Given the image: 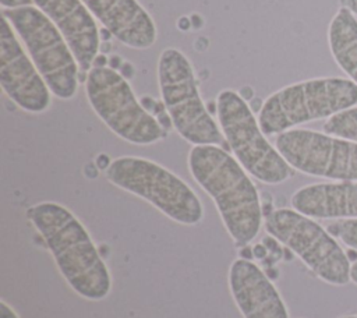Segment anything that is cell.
Listing matches in <instances>:
<instances>
[{
    "mask_svg": "<svg viewBox=\"0 0 357 318\" xmlns=\"http://www.w3.org/2000/svg\"><path fill=\"white\" fill-rule=\"evenodd\" d=\"M328 232L349 248L357 251V219H340L328 226Z\"/></svg>",
    "mask_w": 357,
    "mask_h": 318,
    "instance_id": "cell-18",
    "label": "cell"
},
{
    "mask_svg": "<svg viewBox=\"0 0 357 318\" xmlns=\"http://www.w3.org/2000/svg\"><path fill=\"white\" fill-rule=\"evenodd\" d=\"M265 229L324 282L344 286L351 280V264L344 250L312 218L296 209L279 208L265 218Z\"/></svg>",
    "mask_w": 357,
    "mask_h": 318,
    "instance_id": "cell-9",
    "label": "cell"
},
{
    "mask_svg": "<svg viewBox=\"0 0 357 318\" xmlns=\"http://www.w3.org/2000/svg\"><path fill=\"white\" fill-rule=\"evenodd\" d=\"M26 216L43 237L61 276L78 296L92 301L109 296V268L89 232L70 209L43 201L29 206Z\"/></svg>",
    "mask_w": 357,
    "mask_h": 318,
    "instance_id": "cell-1",
    "label": "cell"
},
{
    "mask_svg": "<svg viewBox=\"0 0 357 318\" xmlns=\"http://www.w3.org/2000/svg\"><path fill=\"white\" fill-rule=\"evenodd\" d=\"M297 212L318 219H357V181L315 183L291 195Z\"/></svg>",
    "mask_w": 357,
    "mask_h": 318,
    "instance_id": "cell-15",
    "label": "cell"
},
{
    "mask_svg": "<svg viewBox=\"0 0 357 318\" xmlns=\"http://www.w3.org/2000/svg\"><path fill=\"white\" fill-rule=\"evenodd\" d=\"M1 17L15 31L50 92L63 100L73 99L79 66L57 26L36 6L3 8Z\"/></svg>",
    "mask_w": 357,
    "mask_h": 318,
    "instance_id": "cell-6",
    "label": "cell"
},
{
    "mask_svg": "<svg viewBox=\"0 0 357 318\" xmlns=\"http://www.w3.org/2000/svg\"><path fill=\"white\" fill-rule=\"evenodd\" d=\"M0 84L3 92L28 113H43L50 106L52 92L46 81L4 17L0 25Z\"/></svg>",
    "mask_w": 357,
    "mask_h": 318,
    "instance_id": "cell-11",
    "label": "cell"
},
{
    "mask_svg": "<svg viewBox=\"0 0 357 318\" xmlns=\"http://www.w3.org/2000/svg\"><path fill=\"white\" fill-rule=\"evenodd\" d=\"M339 318H357V315H344V317H339Z\"/></svg>",
    "mask_w": 357,
    "mask_h": 318,
    "instance_id": "cell-24",
    "label": "cell"
},
{
    "mask_svg": "<svg viewBox=\"0 0 357 318\" xmlns=\"http://www.w3.org/2000/svg\"><path fill=\"white\" fill-rule=\"evenodd\" d=\"M61 32L79 68L89 71L99 52L100 36L95 17L81 0H33Z\"/></svg>",
    "mask_w": 357,
    "mask_h": 318,
    "instance_id": "cell-12",
    "label": "cell"
},
{
    "mask_svg": "<svg viewBox=\"0 0 357 318\" xmlns=\"http://www.w3.org/2000/svg\"><path fill=\"white\" fill-rule=\"evenodd\" d=\"M229 289L243 318H289L286 304L272 280L250 259H234Z\"/></svg>",
    "mask_w": 357,
    "mask_h": 318,
    "instance_id": "cell-13",
    "label": "cell"
},
{
    "mask_svg": "<svg viewBox=\"0 0 357 318\" xmlns=\"http://www.w3.org/2000/svg\"><path fill=\"white\" fill-rule=\"evenodd\" d=\"M105 176L113 186L145 199L177 223L194 226L204 219V206L195 191L151 159L119 156L110 160Z\"/></svg>",
    "mask_w": 357,
    "mask_h": 318,
    "instance_id": "cell-4",
    "label": "cell"
},
{
    "mask_svg": "<svg viewBox=\"0 0 357 318\" xmlns=\"http://www.w3.org/2000/svg\"><path fill=\"white\" fill-rule=\"evenodd\" d=\"M158 84L163 105L178 135L192 145H218L222 130L206 110L185 54L166 47L158 59Z\"/></svg>",
    "mask_w": 357,
    "mask_h": 318,
    "instance_id": "cell-5",
    "label": "cell"
},
{
    "mask_svg": "<svg viewBox=\"0 0 357 318\" xmlns=\"http://www.w3.org/2000/svg\"><path fill=\"white\" fill-rule=\"evenodd\" d=\"M354 106L357 85L350 78H312L269 95L259 109L258 123L265 135H273L298 124L329 119Z\"/></svg>",
    "mask_w": 357,
    "mask_h": 318,
    "instance_id": "cell-3",
    "label": "cell"
},
{
    "mask_svg": "<svg viewBox=\"0 0 357 318\" xmlns=\"http://www.w3.org/2000/svg\"><path fill=\"white\" fill-rule=\"evenodd\" d=\"M33 0H0L3 8H18L25 6H32Z\"/></svg>",
    "mask_w": 357,
    "mask_h": 318,
    "instance_id": "cell-19",
    "label": "cell"
},
{
    "mask_svg": "<svg viewBox=\"0 0 357 318\" xmlns=\"http://www.w3.org/2000/svg\"><path fill=\"white\" fill-rule=\"evenodd\" d=\"M268 251H269V250L265 247V244L261 243V244L254 245V248H252V255H254L257 259H264V258L266 257Z\"/></svg>",
    "mask_w": 357,
    "mask_h": 318,
    "instance_id": "cell-21",
    "label": "cell"
},
{
    "mask_svg": "<svg viewBox=\"0 0 357 318\" xmlns=\"http://www.w3.org/2000/svg\"><path fill=\"white\" fill-rule=\"evenodd\" d=\"M350 279L353 283L357 285V261H354L351 264V268H350Z\"/></svg>",
    "mask_w": 357,
    "mask_h": 318,
    "instance_id": "cell-23",
    "label": "cell"
},
{
    "mask_svg": "<svg viewBox=\"0 0 357 318\" xmlns=\"http://www.w3.org/2000/svg\"><path fill=\"white\" fill-rule=\"evenodd\" d=\"M117 40L131 49H148L158 36L156 25L137 0H81Z\"/></svg>",
    "mask_w": 357,
    "mask_h": 318,
    "instance_id": "cell-14",
    "label": "cell"
},
{
    "mask_svg": "<svg viewBox=\"0 0 357 318\" xmlns=\"http://www.w3.org/2000/svg\"><path fill=\"white\" fill-rule=\"evenodd\" d=\"M85 93L96 116L124 141L151 145L163 137L159 121L138 102L124 75L116 70L93 66L85 78Z\"/></svg>",
    "mask_w": 357,
    "mask_h": 318,
    "instance_id": "cell-8",
    "label": "cell"
},
{
    "mask_svg": "<svg viewBox=\"0 0 357 318\" xmlns=\"http://www.w3.org/2000/svg\"><path fill=\"white\" fill-rule=\"evenodd\" d=\"M326 134L357 142V106L339 112L324 124Z\"/></svg>",
    "mask_w": 357,
    "mask_h": 318,
    "instance_id": "cell-17",
    "label": "cell"
},
{
    "mask_svg": "<svg viewBox=\"0 0 357 318\" xmlns=\"http://www.w3.org/2000/svg\"><path fill=\"white\" fill-rule=\"evenodd\" d=\"M218 121L234 158L252 177L265 184H280L290 179L291 166L271 145L245 99L225 89L216 98Z\"/></svg>",
    "mask_w": 357,
    "mask_h": 318,
    "instance_id": "cell-7",
    "label": "cell"
},
{
    "mask_svg": "<svg viewBox=\"0 0 357 318\" xmlns=\"http://www.w3.org/2000/svg\"><path fill=\"white\" fill-rule=\"evenodd\" d=\"M342 6L349 8L354 15H357V0H342Z\"/></svg>",
    "mask_w": 357,
    "mask_h": 318,
    "instance_id": "cell-22",
    "label": "cell"
},
{
    "mask_svg": "<svg viewBox=\"0 0 357 318\" xmlns=\"http://www.w3.org/2000/svg\"><path fill=\"white\" fill-rule=\"evenodd\" d=\"M275 146L296 170L329 180L357 181V142L307 128L278 134Z\"/></svg>",
    "mask_w": 357,
    "mask_h": 318,
    "instance_id": "cell-10",
    "label": "cell"
},
{
    "mask_svg": "<svg viewBox=\"0 0 357 318\" xmlns=\"http://www.w3.org/2000/svg\"><path fill=\"white\" fill-rule=\"evenodd\" d=\"M0 318H20L11 305H8L4 300L0 301Z\"/></svg>",
    "mask_w": 357,
    "mask_h": 318,
    "instance_id": "cell-20",
    "label": "cell"
},
{
    "mask_svg": "<svg viewBox=\"0 0 357 318\" xmlns=\"http://www.w3.org/2000/svg\"><path fill=\"white\" fill-rule=\"evenodd\" d=\"M188 170L213 199L229 236L240 245L257 237L262 225L259 194L247 170L218 145H194Z\"/></svg>",
    "mask_w": 357,
    "mask_h": 318,
    "instance_id": "cell-2",
    "label": "cell"
},
{
    "mask_svg": "<svg viewBox=\"0 0 357 318\" xmlns=\"http://www.w3.org/2000/svg\"><path fill=\"white\" fill-rule=\"evenodd\" d=\"M328 45L339 68L357 85V18L343 6L329 22Z\"/></svg>",
    "mask_w": 357,
    "mask_h": 318,
    "instance_id": "cell-16",
    "label": "cell"
}]
</instances>
